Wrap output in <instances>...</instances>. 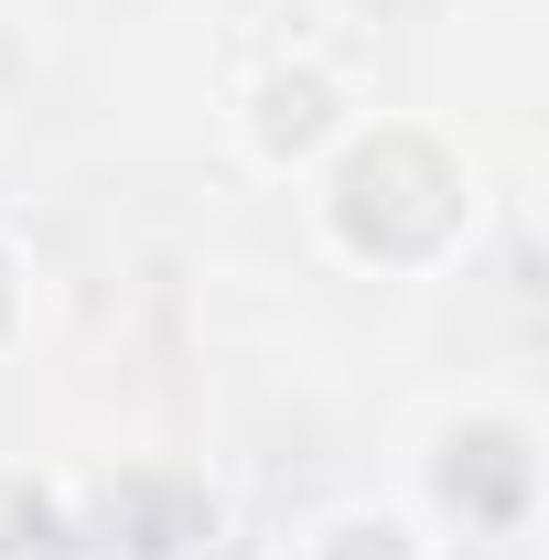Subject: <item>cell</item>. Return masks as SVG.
I'll return each mask as SVG.
<instances>
[{
    "instance_id": "cell-1",
    "label": "cell",
    "mask_w": 549,
    "mask_h": 560,
    "mask_svg": "<svg viewBox=\"0 0 549 560\" xmlns=\"http://www.w3.org/2000/svg\"><path fill=\"white\" fill-rule=\"evenodd\" d=\"M302 184L324 248L355 270H442L453 248H475V151L431 119H355Z\"/></svg>"
}]
</instances>
